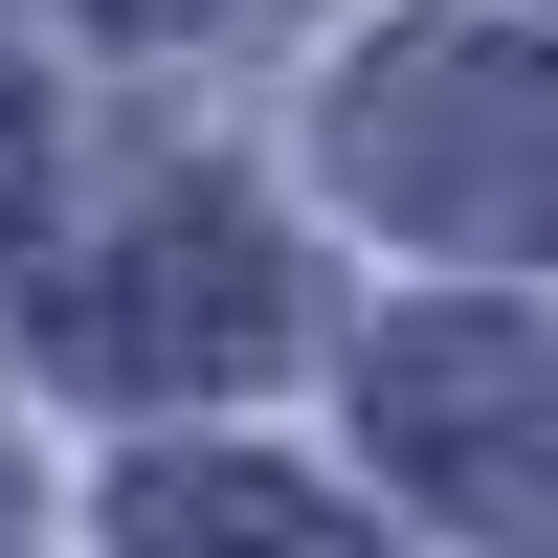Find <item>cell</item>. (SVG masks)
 <instances>
[{
    "label": "cell",
    "mask_w": 558,
    "mask_h": 558,
    "mask_svg": "<svg viewBox=\"0 0 558 558\" xmlns=\"http://www.w3.org/2000/svg\"><path fill=\"white\" fill-rule=\"evenodd\" d=\"M336 179L402 246H558V45L536 23H402L336 89Z\"/></svg>",
    "instance_id": "cell-1"
},
{
    "label": "cell",
    "mask_w": 558,
    "mask_h": 558,
    "mask_svg": "<svg viewBox=\"0 0 558 558\" xmlns=\"http://www.w3.org/2000/svg\"><path fill=\"white\" fill-rule=\"evenodd\" d=\"M380 447H402V492L536 536L558 514V336H514V313H402L380 336Z\"/></svg>",
    "instance_id": "cell-2"
},
{
    "label": "cell",
    "mask_w": 558,
    "mask_h": 558,
    "mask_svg": "<svg viewBox=\"0 0 558 558\" xmlns=\"http://www.w3.org/2000/svg\"><path fill=\"white\" fill-rule=\"evenodd\" d=\"M68 357H89V380H268V357H291L268 223H246V202H157V223L68 291Z\"/></svg>",
    "instance_id": "cell-3"
},
{
    "label": "cell",
    "mask_w": 558,
    "mask_h": 558,
    "mask_svg": "<svg viewBox=\"0 0 558 558\" xmlns=\"http://www.w3.org/2000/svg\"><path fill=\"white\" fill-rule=\"evenodd\" d=\"M112 536H134V558H357V514H336V492L246 470V447H157V470L112 492Z\"/></svg>",
    "instance_id": "cell-4"
},
{
    "label": "cell",
    "mask_w": 558,
    "mask_h": 558,
    "mask_svg": "<svg viewBox=\"0 0 558 558\" xmlns=\"http://www.w3.org/2000/svg\"><path fill=\"white\" fill-rule=\"evenodd\" d=\"M23 157H45V134H23V89H0V202H23Z\"/></svg>",
    "instance_id": "cell-5"
},
{
    "label": "cell",
    "mask_w": 558,
    "mask_h": 558,
    "mask_svg": "<svg viewBox=\"0 0 558 558\" xmlns=\"http://www.w3.org/2000/svg\"><path fill=\"white\" fill-rule=\"evenodd\" d=\"M112 23H246V0H112Z\"/></svg>",
    "instance_id": "cell-6"
}]
</instances>
